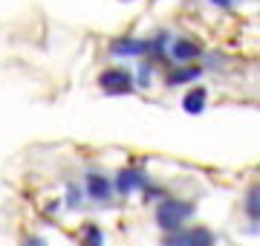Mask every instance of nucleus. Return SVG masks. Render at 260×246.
<instances>
[{
  "instance_id": "13",
  "label": "nucleus",
  "mask_w": 260,
  "mask_h": 246,
  "mask_svg": "<svg viewBox=\"0 0 260 246\" xmlns=\"http://www.w3.org/2000/svg\"><path fill=\"white\" fill-rule=\"evenodd\" d=\"M150 78H153V67H150V61H145V64L139 67V87H148Z\"/></svg>"
},
{
  "instance_id": "1",
  "label": "nucleus",
  "mask_w": 260,
  "mask_h": 246,
  "mask_svg": "<svg viewBox=\"0 0 260 246\" xmlns=\"http://www.w3.org/2000/svg\"><path fill=\"white\" fill-rule=\"evenodd\" d=\"M197 206L194 203H188V200H179V197H165L162 203H156V211H153V218H156V226L165 232V235H177L182 232L188 220L194 218Z\"/></svg>"
},
{
  "instance_id": "10",
  "label": "nucleus",
  "mask_w": 260,
  "mask_h": 246,
  "mask_svg": "<svg viewBox=\"0 0 260 246\" xmlns=\"http://www.w3.org/2000/svg\"><path fill=\"white\" fill-rule=\"evenodd\" d=\"M185 240L188 246H217V237L208 226H194L185 232Z\"/></svg>"
},
{
  "instance_id": "12",
  "label": "nucleus",
  "mask_w": 260,
  "mask_h": 246,
  "mask_svg": "<svg viewBox=\"0 0 260 246\" xmlns=\"http://www.w3.org/2000/svg\"><path fill=\"white\" fill-rule=\"evenodd\" d=\"M84 197H87V191L78 186V182H67V208H81Z\"/></svg>"
},
{
  "instance_id": "9",
  "label": "nucleus",
  "mask_w": 260,
  "mask_h": 246,
  "mask_svg": "<svg viewBox=\"0 0 260 246\" xmlns=\"http://www.w3.org/2000/svg\"><path fill=\"white\" fill-rule=\"evenodd\" d=\"M200 76H203L200 67H182V70H171V73H168L165 84L168 87H179V84H185V81H197Z\"/></svg>"
},
{
  "instance_id": "11",
  "label": "nucleus",
  "mask_w": 260,
  "mask_h": 246,
  "mask_svg": "<svg viewBox=\"0 0 260 246\" xmlns=\"http://www.w3.org/2000/svg\"><path fill=\"white\" fill-rule=\"evenodd\" d=\"M78 243L81 246H104V232L95 223H87L81 229V235H78Z\"/></svg>"
},
{
  "instance_id": "6",
  "label": "nucleus",
  "mask_w": 260,
  "mask_h": 246,
  "mask_svg": "<svg viewBox=\"0 0 260 246\" xmlns=\"http://www.w3.org/2000/svg\"><path fill=\"white\" fill-rule=\"evenodd\" d=\"M113 55H148L150 52V41H139V38H119L113 41Z\"/></svg>"
},
{
  "instance_id": "2",
  "label": "nucleus",
  "mask_w": 260,
  "mask_h": 246,
  "mask_svg": "<svg viewBox=\"0 0 260 246\" xmlns=\"http://www.w3.org/2000/svg\"><path fill=\"white\" fill-rule=\"evenodd\" d=\"M99 87L110 96H124L136 90V81H133V73L124 67H107L99 73Z\"/></svg>"
},
{
  "instance_id": "14",
  "label": "nucleus",
  "mask_w": 260,
  "mask_h": 246,
  "mask_svg": "<svg viewBox=\"0 0 260 246\" xmlns=\"http://www.w3.org/2000/svg\"><path fill=\"white\" fill-rule=\"evenodd\" d=\"M162 246H188L185 232H177V235H168L165 240H162Z\"/></svg>"
},
{
  "instance_id": "3",
  "label": "nucleus",
  "mask_w": 260,
  "mask_h": 246,
  "mask_svg": "<svg viewBox=\"0 0 260 246\" xmlns=\"http://www.w3.org/2000/svg\"><path fill=\"white\" fill-rule=\"evenodd\" d=\"M84 191H87V197H93L95 203H110L113 194H116V186H113V180H107L104 174H99V171H90L87 177H84Z\"/></svg>"
},
{
  "instance_id": "4",
  "label": "nucleus",
  "mask_w": 260,
  "mask_h": 246,
  "mask_svg": "<svg viewBox=\"0 0 260 246\" xmlns=\"http://www.w3.org/2000/svg\"><path fill=\"white\" fill-rule=\"evenodd\" d=\"M113 186H116V194H121V197H130L133 191L148 189L150 182H148V177H145V171H139V168H121L119 174H116Z\"/></svg>"
},
{
  "instance_id": "7",
  "label": "nucleus",
  "mask_w": 260,
  "mask_h": 246,
  "mask_svg": "<svg viewBox=\"0 0 260 246\" xmlns=\"http://www.w3.org/2000/svg\"><path fill=\"white\" fill-rule=\"evenodd\" d=\"M205 102H208V90H205V87H191L185 93V99H182V110L197 116V113L205 110Z\"/></svg>"
},
{
  "instance_id": "5",
  "label": "nucleus",
  "mask_w": 260,
  "mask_h": 246,
  "mask_svg": "<svg viewBox=\"0 0 260 246\" xmlns=\"http://www.w3.org/2000/svg\"><path fill=\"white\" fill-rule=\"evenodd\" d=\"M171 58L177 61V64H185V61H194V58H200L203 55V47L197 44V41H191V38H177L174 44H171Z\"/></svg>"
},
{
  "instance_id": "15",
  "label": "nucleus",
  "mask_w": 260,
  "mask_h": 246,
  "mask_svg": "<svg viewBox=\"0 0 260 246\" xmlns=\"http://www.w3.org/2000/svg\"><path fill=\"white\" fill-rule=\"evenodd\" d=\"M20 246H49V243L41 235H26L23 240H20Z\"/></svg>"
},
{
  "instance_id": "8",
  "label": "nucleus",
  "mask_w": 260,
  "mask_h": 246,
  "mask_svg": "<svg viewBox=\"0 0 260 246\" xmlns=\"http://www.w3.org/2000/svg\"><path fill=\"white\" fill-rule=\"evenodd\" d=\"M243 208H246V218L260 223V182H251L249 186L246 200H243Z\"/></svg>"
},
{
  "instance_id": "16",
  "label": "nucleus",
  "mask_w": 260,
  "mask_h": 246,
  "mask_svg": "<svg viewBox=\"0 0 260 246\" xmlns=\"http://www.w3.org/2000/svg\"><path fill=\"white\" fill-rule=\"evenodd\" d=\"M211 3H214V6H220V9H232L237 0H211Z\"/></svg>"
}]
</instances>
